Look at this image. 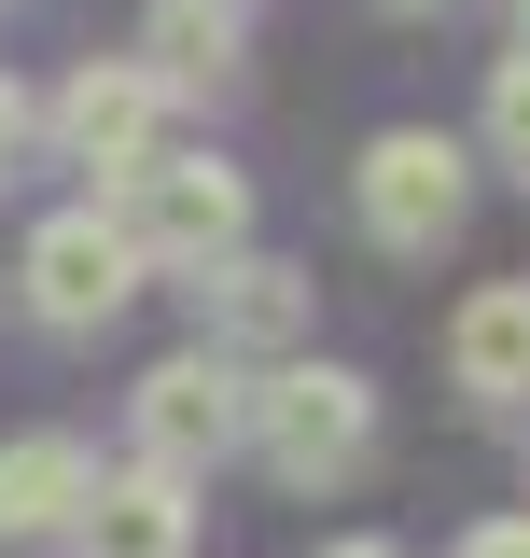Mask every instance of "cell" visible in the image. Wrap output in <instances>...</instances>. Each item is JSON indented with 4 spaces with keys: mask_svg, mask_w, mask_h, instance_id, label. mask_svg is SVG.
Wrapping results in <instances>:
<instances>
[{
    "mask_svg": "<svg viewBox=\"0 0 530 558\" xmlns=\"http://www.w3.org/2000/svg\"><path fill=\"white\" fill-rule=\"evenodd\" d=\"M238 447H252L293 502H322V488H349L363 461H377V391H363L349 363H279V377H252Z\"/></svg>",
    "mask_w": 530,
    "mask_h": 558,
    "instance_id": "obj_1",
    "label": "cell"
},
{
    "mask_svg": "<svg viewBox=\"0 0 530 558\" xmlns=\"http://www.w3.org/2000/svg\"><path fill=\"white\" fill-rule=\"evenodd\" d=\"M112 223L140 238V266H224L238 238H252V182L224 168V154H140L127 182H112Z\"/></svg>",
    "mask_w": 530,
    "mask_h": 558,
    "instance_id": "obj_2",
    "label": "cell"
},
{
    "mask_svg": "<svg viewBox=\"0 0 530 558\" xmlns=\"http://www.w3.org/2000/svg\"><path fill=\"white\" fill-rule=\"evenodd\" d=\"M349 196H363V238H377L392 266H433V252L461 238V209H474V154L447 126H392V140H363Z\"/></svg>",
    "mask_w": 530,
    "mask_h": 558,
    "instance_id": "obj_3",
    "label": "cell"
},
{
    "mask_svg": "<svg viewBox=\"0 0 530 558\" xmlns=\"http://www.w3.org/2000/svg\"><path fill=\"white\" fill-rule=\"evenodd\" d=\"M238 418H252V377L196 336V349H168V363L140 377L127 433H140V461H154V475H209V461H238Z\"/></svg>",
    "mask_w": 530,
    "mask_h": 558,
    "instance_id": "obj_4",
    "label": "cell"
},
{
    "mask_svg": "<svg viewBox=\"0 0 530 558\" xmlns=\"http://www.w3.org/2000/svg\"><path fill=\"white\" fill-rule=\"evenodd\" d=\"M127 293H140V238L112 209H57V223L28 238V322H43V336H98Z\"/></svg>",
    "mask_w": 530,
    "mask_h": 558,
    "instance_id": "obj_5",
    "label": "cell"
},
{
    "mask_svg": "<svg viewBox=\"0 0 530 558\" xmlns=\"http://www.w3.org/2000/svg\"><path fill=\"white\" fill-rule=\"evenodd\" d=\"M154 112H168V98H154V70H140V57H112V70L84 57V70L57 84V154H70V168H98V182H127L140 154H154Z\"/></svg>",
    "mask_w": 530,
    "mask_h": 558,
    "instance_id": "obj_6",
    "label": "cell"
},
{
    "mask_svg": "<svg viewBox=\"0 0 530 558\" xmlns=\"http://www.w3.org/2000/svg\"><path fill=\"white\" fill-rule=\"evenodd\" d=\"M196 336L238 363V349H293L308 336V266H279V252H224V266H196Z\"/></svg>",
    "mask_w": 530,
    "mask_h": 558,
    "instance_id": "obj_7",
    "label": "cell"
},
{
    "mask_svg": "<svg viewBox=\"0 0 530 558\" xmlns=\"http://www.w3.org/2000/svg\"><path fill=\"white\" fill-rule=\"evenodd\" d=\"M196 475H98L84 488V517H70V558H182L196 545V502H182Z\"/></svg>",
    "mask_w": 530,
    "mask_h": 558,
    "instance_id": "obj_8",
    "label": "cell"
},
{
    "mask_svg": "<svg viewBox=\"0 0 530 558\" xmlns=\"http://www.w3.org/2000/svg\"><path fill=\"white\" fill-rule=\"evenodd\" d=\"M84 488H98V447L84 433H14L0 447V545H57L84 517Z\"/></svg>",
    "mask_w": 530,
    "mask_h": 558,
    "instance_id": "obj_9",
    "label": "cell"
},
{
    "mask_svg": "<svg viewBox=\"0 0 530 558\" xmlns=\"http://www.w3.org/2000/svg\"><path fill=\"white\" fill-rule=\"evenodd\" d=\"M447 377H461V405H530V279L461 293V322H447Z\"/></svg>",
    "mask_w": 530,
    "mask_h": 558,
    "instance_id": "obj_10",
    "label": "cell"
},
{
    "mask_svg": "<svg viewBox=\"0 0 530 558\" xmlns=\"http://www.w3.org/2000/svg\"><path fill=\"white\" fill-rule=\"evenodd\" d=\"M140 70H154V98H209L238 70V0H154L140 14Z\"/></svg>",
    "mask_w": 530,
    "mask_h": 558,
    "instance_id": "obj_11",
    "label": "cell"
},
{
    "mask_svg": "<svg viewBox=\"0 0 530 558\" xmlns=\"http://www.w3.org/2000/svg\"><path fill=\"white\" fill-rule=\"evenodd\" d=\"M489 168H503V182H530V43L489 70Z\"/></svg>",
    "mask_w": 530,
    "mask_h": 558,
    "instance_id": "obj_12",
    "label": "cell"
},
{
    "mask_svg": "<svg viewBox=\"0 0 530 558\" xmlns=\"http://www.w3.org/2000/svg\"><path fill=\"white\" fill-rule=\"evenodd\" d=\"M461 558H530V517H474V531H461Z\"/></svg>",
    "mask_w": 530,
    "mask_h": 558,
    "instance_id": "obj_13",
    "label": "cell"
},
{
    "mask_svg": "<svg viewBox=\"0 0 530 558\" xmlns=\"http://www.w3.org/2000/svg\"><path fill=\"white\" fill-rule=\"evenodd\" d=\"M14 154H28V84H0V182H14Z\"/></svg>",
    "mask_w": 530,
    "mask_h": 558,
    "instance_id": "obj_14",
    "label": "cell"
},
{
    "mask_svg": "<svg viewBox=\"0 0 530 558\" xmlns=\"http://www.w3.org/2000/svg\"><path fill=\"white\" fill-rule=\"evenodd\" d=\"M322 558H405V545H377V531H363V545H322Z\"/></svg>",
    "mask_w": 530,
    "mask_h": 558,
    "instance_id": "obj_15",
    "label": "cell"
},
{
    "mask_svg": "<svg viewBox=\"0 0 530 558\" xmlns=\"http://www.w3.org/2000/svg\"><path fill=\"white\" fill-rule=\"evenodd\" d=\"M503 14H517V43H530V0H503Z\"/></svg>",
    "mask_w": 530,
    "mask_h": 558,
    "instance_id": "obj_16",
    "label": "cell"
},
{
    "mask_svg": "<svg viewBox=\"0 0 530 558\" xmlns=\"http://www.w3.org/2000/svg\"><path fill=\"white\" fill-rule=\"evenodd\" d=\"M392 14H433V0H392Z\"/></svg>",
    "mask_w": 530,
    "mask_h": 558,
    "instance_id": "obj_17",
    "label": "cell"
},
{
    "mask_svg": "<svg viewBox=\"0 0 530 558\" xmlns=\"http://www.w3.org/2000/svg\"><path fill=\"white\" fill-rule=\"evenodd\" d=\"M517 418H530V405H517Z\"/></svg>",
    "mask_w": 530,
    "mask_h": 558,
    "instance_id": "obj_18",
    "label": "cell"
}]
</instances>
